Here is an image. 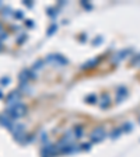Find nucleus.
Returning a JSON list of instances; mask_svg holds the SVG:
<instances>
[{"mask_svg":"<svg viewBox=\"0 0 140 157\" xmlns=\"http://www.w3.org/2000/svg\"><path fill=\"white\" fill-rule=\"evenodd\" d=\"M105 136V131H104V128H97L94 132L91 133V139L93 142H100L102 140Z\"/></svg>","mask_w":140,"mask_h":157,"instance_id":"f257e3e1","label":"nucleus"},{"mask_svg":"<svg viewBox=\"0 0 140 157\" xmlns=\"http://www.w3.org/2000/svg\"><path fill=\"white\" fill-rule=\"evenodd\" d=\"M127 95V91H126V88H119L118 90V93H116V101H122V98H125Z\"/></svg>","mask_w":140,"mask_h":157,"instance_id":"f03ea898","label":"nucleus"},{"mask_svg":"<svg viewBox=\"0 0 140 157\" xmlns=\"http://www.w3.org/2000/svg\"><path fill=\"white\" fill-rule=\"evenodd\" d=\"M127 53H131V49H125V51H121V52H119L116 56H115V58H116V59H115L114 62H115V63H118V62H119V60H122V59H123L125 56L127 55Z\"/></svg>","mask_w":140,"mask_h":157,"instance_id":"7ed1b4c3","label":"nucleus"},{"mask_svg":"<svg viewBox=\"0 0 140 157\" xmlns=\"http://www.w3.org/2000/svg\"><path fill=\"white\" fill-rule=\"evenodd\" d=\"M122 132H123V128H118V129H115V131L111 133V137H114V139H115V137H118L119 135L122 133Z\"/></svg>","mask_w":140,"mask_h":157,"instance_id":"20e7f679","label":"nucleus"},{"mask_svg":"<svg viewBox=\"0 0 140 157\" xmlns=\"http://www.w3.org/2000/svg\"><path fill=\"white\" fill-rule=\"evenodd\" d=\"M139 121H140V119H139Z\"/></svg>","mask_w":140,"mask_h":157,"instance_id":"39448f33","label":"nucleus"}]
</instances>
